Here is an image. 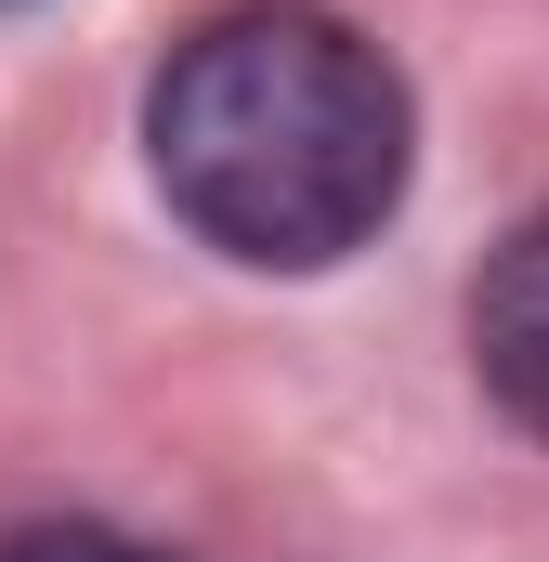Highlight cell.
<instances>
[{
  "label": "cell",
  "instance_id": "6da1fadb",
  "mask_svg": "<svg viewBox=\"0 0 549 562\" xmlns=\"http://www.w3.org/2000/svg\"><path fill=\"white\" fill-rule=\"evenodd\" d=\"M144 157H157V196L223 262L314 276L406 210L418 119L367 26H340L314 0H249V13H210L157 66Z\"/></svg>",
  "mask_w": 549,
  "mask_h": 562
},
{
  "label": "cell",
  "instance_id": "7a4b0ae2",
  "mask_svg": "<svg viewBox=\"0 0 549 562\" xmlns=\"http://www.w3.org/2000/svg\"><path fill=\"white\" fill-rule=\"evenodd\" d=\"M471 367H484V393L549 445V210L511 223V236L484 249V276H471Z\"/></svg>",
  "mask_w": 549,
  "mask_h": 562
},
{
  "label": "cell",
  "instance_id": "3957f363",
  "mask_svg": "<svg viewBox=\"0 0 549 562\" xmlns=\"http://www.w3.org/2000/svg\"><path fill=\"white\" fill-rule=\"evenodd\" d=\"M0 562H170V550H144L119 524H26V537H0Z\"/></svg>",
  "mask_w": 549,
  "mask_h": 562
}]
</instances>
